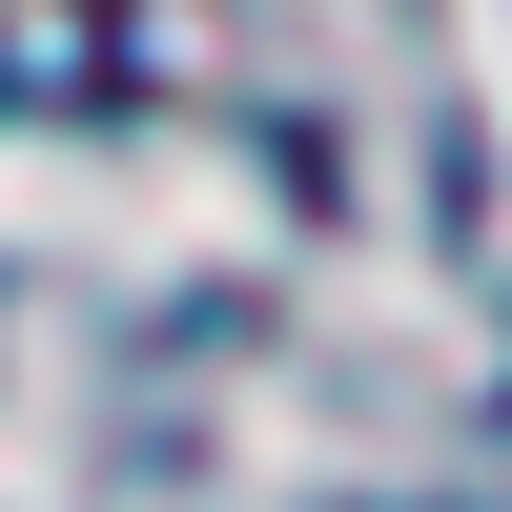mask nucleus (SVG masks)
I'll use <instances>...</instances> for the list:
<instances>
[]
</instances>
